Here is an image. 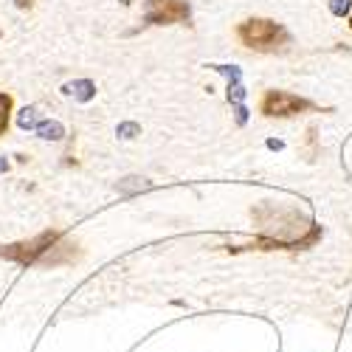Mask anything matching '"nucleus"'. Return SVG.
Segmentation results:
<instances>
[{"mask_svg": "<svg viewBox=\"0 0 352 352\" xmlns=\"http://www.w3.org/2000/svg\"><path fill=\"white\" fill-rule=\"evenodd\" d=\"M12 107H14L12 96L0 91V135H3V133L9 130V116H12Z\"/></svg>", "mask_w": 352, "mask_h": 352, "instance_id": "nucleus-8", "label": "nucleus"}, {"mask_svg": "<svg viewBox=\"0 0 352 352\" xmlns=\"http://www.w3.org/2000/svg\"><path fill=\"white\" fill-rule=\"evenodd\" d=\"M63 91H65L68 96H74L76 102H91V99L96 96V85H94L91 79H76V82H68Z\"/></svg>", "mask_w": 352, "mask_h": 352, "instance_id": "nucleus-5", "label": "nucleus"}, {"mask_svg": "<svg viewBox=\"0 0 352 352\" xmlns=\"http://www.w3.org/2000/svg\"><path fill=\"white\" fill-rule=\"evenodd\" d=\"M17 6L20 9H32V0H17Z\"/></svg>", "mask_w": 352, "mask_h": 352, "instance_id": "nucleus-13", "label": "nucleus"}, {"mask_svg": "<svg viewBox=\"0 0 352 352\" xmlns=\"http://www.w3.org/2000/svg\"><path fill=\"white\" fill-rule=\"evenodd\" d=\"M307 110H316V104L287 91H268L259 102V113L268 116V119H287V116H299Z\"/></svg>", "mask_w": 352, "mask_h": 352, "instance_id": "nucleus-2", "label": "nucleus"}, {"mask_svg": "<svg viewBox=\"0 0 352 352\" xmlns=\"http://www.w3.org/2000/svg\"><path fill=\"white\" fill-rule=\"evenodd\" d=\"M192 12L186 0H146V23L150 25H172L189 23Z\"/></svg>", "mask_w": 352, "mask_h": 352, "instance_id": "nucleus-3", "label": "nucleus"}, {"mask_svg": "<svg viewBox=\"0 0 352 352\" xmlns=\"http://www.w3.org/2000/svg\"><path fill=\"white\" fill-rule=\"evenodd\" d=\"M349 6H352V0H330V12H333L336 17L349 14Z\"/></svg>", "mask_w": 352, "mask_h": 352, "instance_id": "nucleus-10", "label": "nucleus"}, {"mask_svg": "<svg viewBox=\"0 0 352 352\" xmlns=\"http://www.w3.org/2000/svg\"><path fill=\"white\" fill-rule=\"evenodd\" d=\"M237 40L254 51H282L290 43V34H287L285 25H279L274 20L251 17V20H243L237 25Z\"/></svg>", "mask_w": 352, "mask_h": 352, "instance_id": "nucleus-1", "label": "nucleus"}, {"mask_svg": "<svg viewBox=\"0 0 352 352\" xmlns=\"http://www.w3.org/2000/svg\"><path fill=\"white\" fill-rule=\"evenodd\" d=\"M17 124L23 127V130H37L43 122H40V107H23L20 110V116H17Z\"/></svg>", "mask_w": 352, "mask_h": 352, "instance_id": "nucleus-6", "label": "nucleus"}, {"mask_svg": "<svg viewBox=\"0 0 352 352\" xmlns=\"http://www.w3.org/2000/svg\"><path fill=\"white\" fill-rule=\"evenodd\" d=\"M214 71H220V74H228V102L231 104H240L243 99H245V91H243V85H240V68H234V65H212Z\"/></svg>", "mask_w": 352, "mask_h": 352, "instance_id": "nucleus-4", "label": "nucleus"}, {"mask_svg": "<svg viewBox=\"0 0 352 352\" xmlns=\"http://www.w3.org/2000/svg\"><path fill=\"white\" fill-rule=\"evenodd\" d=\"M146 186H150V184H146L144 178H127L124 184H119L122 192H138V189H146Z\"/></svg>", "mask_w": 352, "mask_h": 352, "instance_id": "nucleus-9", "label": "nucleus"}, {"mask_svg": "<svg viewBox=\"0 0 352 352\" xmlns=\"http://www.w3.org/2000/svg\"><path fill=\"white\" fill-rule=\"evenodd\" d=\"M37 133H40V138H45V141H60V138L65 135V127H63L60 122H43V124L37 127Z\"/></svg>", "mask_w": 352, "mask_h": 352, "instance_id": "nucleus-7", "label": "nucleus"}, {"mask_svg": "<svg viewBox=\"0 0 352 352\" xmlns=\"http://www.w3.org/2000/svg\"><path fill=\"white\" fill-rule=\"evenodd\" d=\"M3 172H9V161H6V158H0V175H3Z\"/></svg>", "mask_w": 352, "mask_h": 352, "instance_id": "nucleus-12", "label": "nucleus"}, {"mask_svg": "<svg viewBox=\"0 0 352 352\" xmlns=\"http://www.w3.org/2000/svg\"><path fill=\"white\" fill-rule=\"evenodd\" d=\"M133 133H138L135 124H122V127H119V135H122V138H133Z\"/></svg>", "mask_w": 352, "mask_h": 352, "instance_id": "nucleus-11", "label": "nucleus"}, {"mask_svg": "<svg viewBox=\"0 0 352 352\" xmlns=\"http://www.w3.org/2000/svg\"><path fill=\"white\" fill-rule=\"evenodd\" d=\"M349 25H352V20H349Z\"/></svg>", "mask_w": 352, "mask_h": 352, "instance_id": "nucleus-14", "label": "nucleus"}]
</instances>
